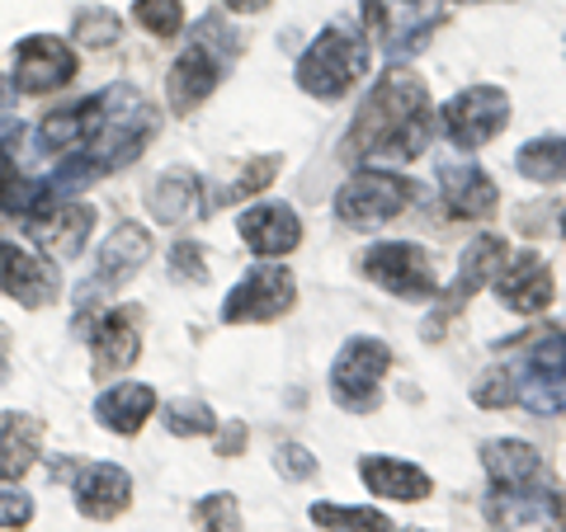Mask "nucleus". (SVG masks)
<instances>
[{
	"label": "nucleus",
	"instance_id": "14",
	"mask_svg": "<svg viewBox=\"0 0 566 532\" xmlns=\"http://www.w3.org/2000/svg\"><path fill=\"white\" fill-rule=\"evenodd\" d=\"M237 226H241V241L264 259L289 255V251H297V241H303V222H297V212L289 203H260L251 212H241Z\"/></svg>",
	"mask_w": 566,
	"mask_h": 532
},
{
	"label": "nucleus",
	"instance_id": "25",
	"mask_svg": "<svg viewBox=\"0 0 566 532\" xmlns=\"http://www.w3.org/2000/svg\"><path fill=\"white\" fill-rule=\"evenodd\" d=\"M151 411H156V392L151 386H142V382H118L114 392H104L95 401V419L104 424V429H114V434H137Z\"/></svg>",
	"mask_w": 566,
	"mask_h": 532
},
{
	"label": "nucleus",
	"instance_id": "41",
	"mask_svg": "<svg viewBox=\"0 0 566 532\" xmlns=\"http://www.w3.org/2000/svg\"><path fill=\"white\" fill-rule=\"evenodd\" d=\"M20 147H24V123H20V118H0V156H6V161H14V156H20Z\"/></svg>",
	"mask_w": 566,
	"mask_h": 532
},
{
	"label": "nucleus",
	"instance_id": "38",
	"mask_svg": "<svg viewBox=\"0 0 566 532\" xmlns=\"http://www.w3.org/2000/svg\"><path fill=\"white\" fill-rule=\"evenodd\" d=\"M29 519H33V500L20 486L0 481V528H24Z\"/></svg>",
	"mask_w": 566,
	"mask_h": 532
},
{
	"label": "nucleus",
	"instance_id": "40",
	"mask_svg": "<svg viewBox=\"0 0 566 532\" xmlns=\"http://www.w3.org/2000/svg\"><path fill=\"white\" fill-rule=\"evenodd\" d=\"M472 396L482 401V405H510V401H515V382H510L505 368H495V372H486V377L476 382Z\"/></svg>",
	"mask_w": 566,
	"mask_h": 532
},
{
	"label": "nucleus",
	"instance_id": "21",
	"mask_svg": "<svg viewBox=\"0 0 566 532\" xmlns=\"http://www.w3.org/2000/svg\"><path fill=\"white\" fill-rule=\"evenodd\" d=\"M43 424L20 411H0V481H20L39 462Z\"/></svg>",
	"mask_w": 566,
	"mask_h": 532
},
{
	"label": "nucleus",
	"instance_id": "19",
	"mask_svg": "<svg viewBox=\"0 0 566 532\" xmlns=\"http://www.w3.org/2000/svg\"><path fill=\"white\" fill-rule=\"evenodd\" d=\"M486 476L501 490H538L543 486V457L520 438H495L482 453Z\"/></svg>",
	"mask_w": 566,
	"mask_h": 532
},
{
	"label": "nucleus",
	"instance_id": "32",
	"mask_svg": "<svg viewBox=\"0 0 566 532\" xmlns=\"http://www.w3.org/2000/svg\"><path fill=\"white\" fill-rule=\"evenodd\" d=\"M274 174H279V161H274V156H260V161L245 166V170L237 174V180L218 193V199H208V208H218V203H237V199H251V193H260L264 184L274 180Z\"/></svg>",
	"mask_w": 566,
	"mask_h": 532
},
{
	"label": "nucleus",
	"instance_id": "47",
	"mask_svg": "<svg viewBox=\"0 0 566 532\" xmlns=\"http://www.w3.org/2000/svg\"><path fill=\"white\" fill-rule=\"evenodd\" d=\"M0 372H6V363H0Z\"/></svg>",
	"mask_w": 566,
	"mask_h": 532
},
{
	"label": "nucleus",
	"instance_id": "6",
	"mask_svg": "<svg viewBox=\"0 0 566 532\" xmlns=\"http://www.w3.org/2000/svg\"><path fill=\"white\" fill-rule=\"evenodd\" d=\"M387 368H392V349L374 340V334H359V340H349L340 349V359L331 368V396L345 411L368 415L378 405V382L387 377Z\"/></svg>",
	"mask_w": 566,
	"mask_h": 532
},
{
	"label": "nucleus",
	"instance_id": "48",
	"mask_svg": "<svg viewBox=\"0 0 566 532\" xmlns=\"http://www.w3.org/2000/svg\"><path fill=\"white\" fill-rule=\"evenodd\" d=\"M557 532H566V528H557Z\"/></svg>",
	"mask_w": 566,
	"mask_h": 532
},
{
	"label": "nucleus",
	"instance_id": "33",
	"mask_svg": "<svg viewBox=\"0 0 566 532\" xmlns=\"http://www.w3.org/2000/svg\"><path fill=\"white\" fill-rule=\"evenodd\" d=\"M133 14H137L142 29L156 33V39H175L180 24H185V6H180V0H137Z\"/></svg>",
	"mask_w": 566,
	"mask_h": 532
},
{
	"label": "nucleus",
	"instance_id": "2",
	"mask_svg": "<svg viewBox=\"0 0 566 532\" xmlns=\"http://www.w3.org/2000/svg\"><path fill=\"white\" fill-rule=\"evenodd\" d=\"M76 109H81V147L91 151L99 174L133 166L142 147L156 137V109L133 85H109V91H99L95 99L76 104Z\"/></svg>",
	"mask_w": 566,
	"mask_h": 532
},
{
	"label": "nucleus",
	"instance_id": "46",
	"mask_svg": "<svg viewBox=\"0 0 566 532\" xmlns=\"http://www.w3.org/2000/svg\"><path fill=\"white\" fill-rule=\"evenodd\" d=\"M406 532H420V528H406Z\"/></svg>",
	"mask_w": 566,
	"mask_h": 532
},
{
	"label": "nucleus",
	"instance_id": "37",
	"mask_svg": "<svg viewBox=\"0 0 566 532\" xmlns=\"http://www.w3.org/2000/svg\"><path fill=\"white\" fill-rule=\"evenodd\" d=\"M170 274L175 278H185V283H203L208 278V264H203V245H193V241H180L170 251Z\"/></svg>",
	"mask_w": 566,
	"mask_h": 532
},
{
	"label": "nucleus",
	"instance_id": "45",
	"mask_svg": "<svg viewBox=\"0 0 566 532\" xmlns=\"http://www.w3.org/2000/svg\"><path fill=\"white\" fill-rule=\"evenodd\" d=\"M14 180V174H10V161H6V156H0V189H6Z\"/></svg>",
	"mask_w": 566,
	"mask_h": 532
},
{
	"label": "nucleus",
	"instance_id": "22",
	"mask_svg": "<svg viewBox=\"0 0 566 532\" xmlns=\"http://www.w3.org/2000/svg\"><path fill=\"white\" fill-rule=\"evenodd\" d=\"M364 486L382 494V500H401V504H416L430 494V476L411 462H397V457H364L359 462Z\"/></svg>",
	"mask_w": 566,
	"mask_h": 532
},
{
	"label": "nucleus",
	"instance_id": "39",
	"mask_svg": "<svg viewBox=\"0 0 566 532\" xmlns=\"http://www.w3.org/2000/svg\"><path fill=\"white\" fill-rule=\"evenodd\" d=\"M274 467L289 476V481H303V476H312L316 471V457L303 448V443H283L279 448V457H274Z\"/></svg>",
	"mask_w": 566,
	"mask_h": 532
},
{
	"label": "nucleus",
	"instance_id": "15",
	"mask_svg": "<svg viewBox=\"0 0 566 532\" xmlns=\"http://www.w3.org/2000/svg\"><path fill=\"white\" fill-rule=\"evenodd\" d=\"M133 504V476L114 467V462H95V467H85L76 476V509L85 513V519H118L123 509Z\"/></svg>",
	"mask_w": 566,
	"mask_h": 532
},
{
	"label": "nucleus",
	"instance_id": "20",
	"mask_svg": "<svg viewBox=\"0 0 566 532\" xmlns=\"http://www.w3.org/2000/svg\"><path fill=\"white\" fill-rule=\"evenodd\" d=\"M91 226H95V208L91 203H66V208H52L48 217L33 226V236L43 241V251L52 259H76L91 241Z\"/></svg>",
	"mask_w": 566,
	"mask_h": 532
},
{
	"label": "nucleus",
	"instance_id": "3",
	"mask_svg": "<svg viewBox=\"0 0 566 532\" xmlns=\"http://www.w3.org/2000/svg\"><path fill=\"white\" fill-rule=\"evenodd\" d=\"M241 52L237 33L227 29L218 14H208V20H199V29H193V43L175 57L170 76H166V95H170V109L175 114H193L199 104L218 91L222 81V66L232 62Z\"/></svg>",
	"mask_w": 566,
	"mask_h": 532
},
{
	"label": "nucleus",
	"instance_id": "29",
	"mask_svg": "<svg viewBox=\"0 0 566 532\" xmlns=\"http://www.w3.org/2000/svg\"><path fill=\"white\" fill-rule=\"evenodd\" d=\"M495 519H505L510 528H520V523H543V519H553V494H547L543 486L538 490H501V500L491 504Z\"/></svg>",
	"mask_w": 566,
	"mask_h": 532
},
{
	"label": "nucleus",
	"instance_id": "13",
	"mask_svg": "<svg viewBox=\"0 0 566 532\" xmlns=\"http://www.w3.org/2000/svg\"><path fill=\"white\" fill-rule=\"evenodd\" d=\"M57 288H62L57 264H48L43 255L0 241V292L20 297L24 307H43V301L57 297Z\"/></svg>",
	"mask_w": 566,
	"mask_h": 532
},
{
	"label": "nucleus",
	"instance_id": "7",
	"mask_svg": "<svg viewBox=\"0 0 566 532\" xmlns=\"http://www.w3.org/2000/svg\"><path fill=\"white\" fill-rule=\"evenodd\" d=\"M515 401H524L534 415L566 411V334L562 330L528 334V363H524V377L515 382Z\"/></svg>",
	"mask_w": 566,
	"mask_h": 532
},
{
	"label": "nucleus",
	"instance_id": "9",
	"mask_svg": "<svg viewBox=\"0 0 566 532\" xmlns=\"http://www.w3.org/2000/svg\"><path fill=\"white\" fill-rule=\"evenodd\" d=\"M359 264H364V274L374 278L378 288L397 292V297H411V301L434 297V288H439L434 269H430V255H424L420 245H411V241H382Z\"/></svg>",
	"mask_w": 566,
	"mask_h": 532
},
{
	"label": "nucleus",
	"instance_id": "36",
	"mask_svg": "<svg viewBox=\"0 0 566 532\" xmlns=\"http://www.w3.org/2000/svg\"><path fill=\"white\" fill-rule=\"evenodd\" d=\"M76 39L91 47H109L118 39V20L109 10H81L76 14Z\"/></svg>",
	"mask_w": 566,
	"mask_h": 532
},
{
	"label": "nucleus",
	"instance_id": "18",
	"mask_svg": "<svg viewBox=\"0 0 566 532\" xmlns=\"http://www.w3.org/2000/svg\"><path fill=\"white\" fill-rule=\"evenodd\" d=\"M495 292L505 297L510 311L534 316L553 301V274H547V264L538 255H515V259L501 264V274H495Z\"/></svg>",
	"mask_w": 566,
	"mask_h": 532
},
{
	"label": "nucleus",
	"instance_id": "35",
	"mask_svg": "<svg viewBox=\"0 0 566 532\" xmlns=\"http://www.w3.org/2000/svg\"><path fill=\"white\" fill-rule=\"evenodd\" d=\"M39 141H43L48 151H71V147H81V109L52 114L43 128H39Z\"/></svg>",
	"mask_w": 566,
	"mask_h": 532
},
{
	"label": "nucleus",
	"instance_id": "24",
	"mask_svg": "<svg viewBox=\"0 0 566 532\" xmlns=\"http://www.w3.org/2000/svg\"><path fill=\"white\" fill-rule=\"evenodd\" d=\"M505 259H510V251H505L501 236H476L468 251H463V264H458V278H453V288H449V311L463 307L472 292H482L486 278L501 274Z\"/></svg>",
	"mask_w": 566,
	"mask_h": 532
},
{
	"label": "nucleus",
	"instance_id": "28",
	"mask_svg": "<svg viewBox=\"0 0 566 532\" xmlns=\"http://www.w3.org/2000/svg\"><path fill=\"white\" fill-rule=\"evenodd\" d=\"M520 174L534 184H566V137H538L515 156Z\"/></svg>",
	"mask_w": 566,
	"mask_h": 532
},
{
	"label": "nucleus",
	"instance_id": "12",
	"mask_svg": "<svg viewBox=\"0 0 566 532\" xmlns=\"http://www.w3.org/2000/svg\"><path fill=\"white\" fill-rule=\"evenodd\" d=\"M147 255H151V236L142 232V226H118V232L99 245V255H95V278L85 283V288L76 292L81 297V307H91V297H99V292H114V288H123L142 264H147Z\"/></svg>",
	"mask_w": 566,
	"mask_h": 532
},
{
	"label": "nucleus",
	"instance_id": "17",
	"mask_svg": "<svg viewBox=\"0 0 566 532\" xmlns=\"http://www.w3.org/2000/svg\"><path fill=\"white\" fill-rule=\"evenodd\" d=\"M439 193H444V208L453 212V217H463V222H486L495 212L491 174L482 166H472V161L439 170Z\"/></svg>",
	"mask_w": 566,
	"mask_h": 532
},
{
	"label": "nucleus",
	"instance_id": "5",
	"mask_svg": "<svg viewBox=\"0 0 566 532\" xmlns=\"http://www.w3.org/2000/svg\"><path fill=\"white\" fill-rule=\"evenodd\" d=\"M411 199H416V184L397 180V174H382V170H364L354 180H345L340 193H335V217L345 226H359V232H374V226L406 212Z\"/></svg>",
	"mask_w": 566,
	"mask_h": 532
},
{
	"label": "nucleus",
	"instance_id": "11",
	"mask_svg": "<svg viewBox=\"0 0 566 532\" xmlns=\"http://www.w3.org/2000/svg\"><path fill=\"white\" fill-rule=\"evenodd\" d=\"M76 76V52H71L62 39H48V33H33L14 47V85L24 95H48L62 91V85Z\"/></svg>",
	"mask_w": 566,
	"mask_h": 532
},
{
	"label": "nucleus",
	"instance_id": "43",
	"mask_svg": "<svg viewBox=\"0 0 566 532\" xmlns=\"http://www.w3.org/2000/svg\"><path fill=\"white\" fill-rule=\"evenodd\" d=\"M264 6H270V0H227V10L232 14H260Z\"/></svg>",
	"mask_w": 566,
	"mask_h": 532
},
{
	"label": "nucleus",
	"instance_id": "27",
	"mask_svg": "<svg viewBox=\"0 0 566 532\" xmlns=\"http://www.w3.org/2000/svg\"><path fill=\"white\" fill-rule=\"evenodd\" d=\"M439 14L424 0H397V20H392V57H411L424 47V39L434 33Z\"/></svg>",
	"mask_w": 566,
	"mask_h": 532
},
{
	"label": "nucleus",
	"instance_id": "10",
	"mask_svg": "<svg viewBox=\"0 0 566 532\" xmlns=\"http://www.w3.org/2000/svg\"><path fill=\"white\" fill-rule=\"evenodd\" d=\"M297 297V283L293 274L283 269V264H260V269L245 274L232 297L222 301V321L227 326H241V321H274V316H283L293 307Z\"/></svg>",
	"mask_w": 566,
	"mask_h": 532
},
{
	"label": "nucleus",
	"instance_id": "1",
	"mask_svg": "<svg viewBox=\"0 0 566 532\" xmlns=\"http://www.w3.org/2000/svg\"><path fill=\"white\" fill-rule=\"evenodd\" d=\"M424 147H430V95H424V81L392 66L368 91L364 109L345 137V156H354V161H374V156L416 161Z\"/></svg>",
	"mask_w": 566,
	"mask_h": 532
},
{
	"label": "nucleus",
	"instance_id": "4",
	"mask_svg": "<svg viewBox=\"0 0 566 532\" xmlns=\"http://www.w3.org/2000/svg\"><path fill=\"white\" fill-rule=\"evenodd\" d=\"M364 71H368L364 33H354L349 24H331L297 62V85L316 99H340L359 85Z\"/></svg>",
	"mask_w": 566,
	"mask_h": 532
},
{
	"label": "nucleus",
	"instance_id": "44",
	"mask_svg": "<svg viewBox=\"0 0 566 532\" xmlns=\"http://www.w3.org/2000/svg\"><path fill=\"white\" fill-rule=\"evenodd\" d=\"M241 438H245V424H232V429H227V438H222V453H227V457H232Z\"/></svg>",
	"mask_w": 566,
	"mask_h": 532
},
{
	"label": "nucleus",
	"instance_id": "42",
	"mask_svg": "<svg viewBox=\"0 0 566 532\" xmlns=\"http://www.w3.org/2000/svg\"><path fill=\"white\" fill-rule=\"evenodd\" d=\"M382 6H387V0H364V20H368V29H374V33H382V29H387Z\"/></svg>",
	"mask_w": 566,
	"mask_h": 532
},
{
	"label": "nucleus",
	"instance_id": "16",
	"mask_svg": "<svg viewBox=\"0 0 566 532\" xmlns=\"http://www.w3.org/2000/svg\"><path fill=\"white\" fill-rule=\"evenodd\" d=\"M147 208H151L156 222L180 226V222L203 217V212H208V193L199 184V174L185 170V166H175L166 174H156V184L147 189Z\"/></svg>",
	"mask_w": 566,
	"mask_h": 532
},
{
	"label": "nucleus",
	"instance_id": "8",
	"mask_svg": "<svg viewBox=\"0 0 566 532\" xmlns=\"http://www.w3.org/2000/svg\"><path fill=\"white\" fill-rule=\"evenodd\" d=\"M439 123H444V132H449L453 147L476 151V147H486V141L510 123V95L501 91V85H472V91L453 95L444 104Z\"/></svg>",
	"mask_w": 566,
	"mask_h": 532
},
{
	"label": "nucleus",
	"instance_id": "34",
	"mask_svg": "<svg viewBox=\"0 0 566 532\" xmlns=\"http://www.w3.org/2000/svg\"><path fill=\"white\" fill-rule=\"evenodd\" d=\"M193 519H199V532H241V509H237L232 494H222V490L199 500Z\"/></svg>",
	"mask_w": 566,
	"mask_h": 532
},
{
	"label": "nucleus",
	"instance_id": "31",
	"mask_svg": "<svg viewBox=\"0 0 566 532\" xmlns=\"http://www.w3.org/2000/svg\"><path fill=\"white\" fill-rule=\"evenodd\" d=\"M166 429L180 434V438H203V434L218 429V415H212V405H203V401H170Z\"/></svg>",
	"mask_w": 566,
	"mask_h": 532
},
{
	"label": "nucleus",
	"instance_id": "26",
	"mask_svg": "<svg viewBox=\"0 0 566 532\" xmlns=\"http://www.w3.org/2000/svg\"><path fill=\"white\" fill-rule=\"evenodd\" d=\"M52 208H57V189L43 184V180H10L6 189H0V212L29 222V232L48 217Z\"/></svg>",
	"mask_w": 566,
	"mask_h": 532
},
{
	"label": "nucleus",
	"instance_id": "30",
	"mask_svg": "<svg viewBox=\"0 0 566 532\" xmlns=\"http://www.w3.org/2000/svg\"><path fill=\"white\" fill-rule=\"evenodd\" d=\"M312 523L326 532H392L378 509H345V504H312Z\"/></svg>",
	"mask_w": 566,
	"mask_h": 532
},
{
	"label": "nucleus",
	"instance_id": "23",
	"mask_svg": "<svg viewBox=\"0 0 566 532\" xmlns=\"http://www.w3.org/2000/svg\"><path fill=\"white\" fill-rule=\"evenodd\" d=\"M142 353L137 340V326L128 311H109L104 321L95 326V377H118L123 368H133Z\"/></svg>",
	"mask_w": 566,
	"mask_h": 532
}]
</instances>
